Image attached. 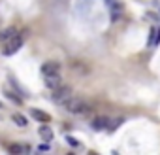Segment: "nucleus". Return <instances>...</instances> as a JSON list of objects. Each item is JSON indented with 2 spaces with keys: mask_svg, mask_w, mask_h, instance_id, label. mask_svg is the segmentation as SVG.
<instances>
[{
  "mask_svg": "<svg viewBox=\"0 0 160 155\" xmlns=\"http://www.w3.org/2000/svg\"><path fill=\"white\" fill-rule=\"evenodd\" d=\"M64 108H66V112H70V114H87V112L91 110L89 104H87L83 99H79V97L68 99V100L64 102Z\"/></svg>",
  "mask_w": 160,
  "mask_h": 155,
  "instance_id": "obj_1",
  "label": "nucleus"
},
{
  "mask_svg": "<svg viewBox=\"0 0 160 155\" xmlns=\"http://www.w3.org/2000/svg\"><path fill=\"white\" fill-rule=\"evenodd\" d=\"M53 102H57V104H64L68 99H72V87L70 85H60V87H57L55 91H53Z\"/></svg>",
  "mask_w": 160,
  "mask_h": 155,
  "instance_id": "obj_2",
  "label": "nucleus"
},
{
  "mask_svg": "<svg viewBox=\"0 0 160 155\" xmlns=\"http://www.w3.org/2000/svg\"><path fill=\"white\" fill-rule=\"evenodd\" d=\"M21 45H23V36H21V34H15L12 40L6 42V45H4V55H13V53H17V51L21 49Z\"/></svg>",
  "mask_w": 160,
  "mask_h": 155,
  "instance_id": "obj_3",
  "label": "nucleus"
},
{
  "mask_svg": "<svg viewBox=\"0 0 160 155\" xmlns=\"http://www.w3.org/2000/svg\"><path fill=\"white\" fill-rule=\"evenodd\" d=\"M45 85L49 87V89H57V87H60L62 85V78L58 76V72L57 74H49V76H45Z\"/></svg>",
  "mask_w": 160,
  "mask_h": 155,
  "instance_id": "obj_4",
  "label": "nucleus"
},
{
  "mask_svg": "<svg viewBox=\"0 0 160 155\" xmlns=\"http://www.w3.org/2000/svg\"><path fill=\"white\" fill-rule=\"evenodd\" d=\"M109 123H111V121H109L106 115H98L96 119H92V129H94V131H104V129H108Z\"/></svg>",
  "mask_w": 160,
  "mask_h": 155,
  "instance_id": "obj_5",
  "label": "nucleus"
},
{
  "mask_svg": "<svg viewBox=\"0 0 160 155\" xmlns=\"http://www.w3.org/2000/svg\"><path fill=\"white\" fill-rule=\"evenodd\" d=\"M58 70H60V64L55 62V61H49V62H45V64L42 66V72H43L45 76H49V74H57Z\"/></svg>",
  "mask_w": 160,
  "mask_h": 155,
  "instance_id": "obj_6",
  "label": "nucleus"
},
{
  "mask_svg": "<svg viewBox=\"0 0 160 155\" xmlns=\"http://www.w3.org/2000/svg\"><path fill=\"white\" fill-rule=\"evenodd\" d=\"M30 114H32V117H34V119H38V121H42V123H49V121H51L49 114H45V112H42V110L32 108V110H30Z\"/></svg>",
  "mask_w": 160,
  "mask_h": 155,
  "instance_id": "obj_7",
  "label": "nucleus"
},
{
  "mask_svg": "<svg viewBox=\"0 0 160 155\" xmlns=\"http://www.w3.org/2000/svg\"><path fill=\"white\" fill-rule=\"evenodd\" d=\"M38 132H40V136H42V140H45V142H51V140H53V131H51V127L42 125Z\"/></svg>",
  "mask_w": 160,
  "mask_h": 155,
  "instance_id": "obj_8",
  "label": "nucleus"
},
{
  "mask_svg": "<svg viewBox=\"0 0 160 155\" xmlns=\"http://www.w3.org/2000/svg\"><path fill=\"white\" fill-rule=\"evenodd\" d=\"M106 4L109 6L111 13H121V12H122V4H121V0H106Z\"/></svg>",
  "mask_w": 160,
  "mask_h": 155,
  "instance_id": "obj_9",
  "label": "nucleus"
},
{
  "mask_svg": "<svg viewBox=\"0 0 160 155\" xmlns=\"http://www.w3.org/2000/svg\"><path fill=\"white\" fill-rule=\"evenodd\" d=\"M15 34H17V32H15V29H6V30L0 32V42H8V40H12Z\"/></svg>",
  "mask_w": 160,
  "mask_h": 155,
  "instance_id": "obj_10",
  "label": "nucleus"
},
{
  "mask_svg": "<svg viewBox=\"0 0 160 155\" xmlns=\"http://www.w3.org/2000/svg\"><path fill=\"white\" fill-rule=\"evenodd\" d=\"M8 151L10 153H25V151H28V147L27 146H19V144H10Z\"/></svg>",
  "mask_w": 160,
  "mask_h": 155,
  "instance_id": "obj_11",
  "label": "nucleus"
},
{
  "mask_svg": "<svg viewBox=\"0 0 160 155\" xmlns=\"http://www.w3.org/2000/svg\"><path fill=\"white\" fill-rule=\"evenodd\" d=\"M13 121H15L19 127H27V125H28V119H27L23 114H13Z\"/></svg>",
  "mask_w": 160,
  "mask_h": 155,
  "instance_id": "obj_12",
  "label": "nucleus"
},
{
  "mask_svg": "<svg viewBox=\"0 0 160 155\" xmlns=\"http://www.w3.org/2000/svg\"><path fill=\"white\" fill-rule=\"evenodd\" d=\"M4 95H6V99H10V100H13L15 104H21V102H23V100H21L19 97H15V93H12V91H8V89L4 91Z\"/></svg>",
  "mask_w": 160,
  "mask_h": 155,
  "instance_id": "obj_13",
  "label": "nucleus"
},
{
  "mask_svg": "<svg viewBox=\"0 0 160 155\" xmlns=\"http://www.w3.org/2000/svg\"><path fill=\"white\" fill-rule=\"evenodd\" d=\"M72 68H73V70H79V72H89V68H87V66H83V62H73V64H72Z\"/></svg>",
  "mask_w": 160,
  "mask_h": 155,
  "instance_id": "obj_14",
  "label": "nucleus"
},
{
  "mask_svg": "<svg viewBox=\"0 0 160 155\" xmlns=\"http://www.w3.org/2000/svg\"><path fill=\"white\" fill-rule=\"evenodd\" d=\"M66 142H68L70 146H73V147H77V146H79V142H77L73 136H66Z\"/></svg>",
  "mask_w": 160,
  "mask_h": 155,
  "instance_id": "obj_15",
  "label": "nucleus"
},
{
  "mask_svg": "<svg viewBox=\"0 0 160 155\" xmlns=\"http://www.w3.org/2000/svg\"><path fill=\"white\" fill-rule=\"evenodd\" d=\"M121 123H122V119H117V121H113V125H111V129H117V127H119Z\"/></svg>",
  "mask_w": 160,
  "mask_h": 155,
  "instance_id": "obj_16",
  "label": "nucleus"
},
{
  "mask_svg": "<svg viewBox=\"0 0 160 155\" xmlns=\"http://www.w3.org/2000/svg\"><path fill=\"white\" fill-rule=\"evenodd\" d=\"M38 149H40V151H47V149H49V146H47V144H42Z\"/></svg>",
  "mask_w": 160,
  "mask_h": 155,
  "instance_id": "obj_17",
  "label": "nucleus"
}]
</instances>
